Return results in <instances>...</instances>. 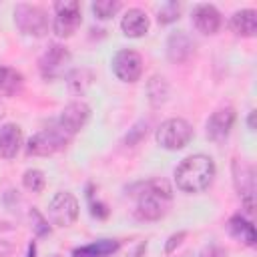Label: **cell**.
<instances>
[{"label":"cell","instance_id":"obj_17","mask_svg":"<svg viewBox=\"0 0 257 257\" xmlns=\"http://www.w3.org/2000/svg\"><path fill=\"white\" fill-rule=\"evenodd\" d=\"M229 26L237 36H255L257 34V12L253 8L237 10L233 12Z\"/></svg>","mask_w":257,"mask_h":257},{"label":"cell","instance_id":"obj_10","mask_svg":"<svg viewBox=\"0 0 257 257\" xmlns=\"http://www.w3.org/2000/svg\"><path fill=\"white\" fill-rule=\"evenodd\" d=\"M68 60H70V52L62 46V44H50L44 52H42V56H40V60H38V68H40V74L44 76V78H48V80H52V78H56V76H60L62 72H64V66L68 64Z\"/></svg>","mask_w":257,"mask_h":257},{"label":"cell","instance_id":"obj_1","mask_svg":"<svg viewBox=\"0 0 257 257\" xmlns=\"http://www.w3.org/2000/svg\"><path fill=\"white\" fill-rule=\"evenodd\" d=\"M215 161L207 155H191L183 159L175 169V183L177 189L183 193H201L211 187L215 179Z\"/></svg>","mask_w":257,"mask_h":257},{"label":"cell","instance_id":"obj_3","mask_svg":"<svg viewBox=\"0 0 257 257\" xmlns=\"http://www.w3.org/2000/svg\"><path fill=\"white\" fill-rule=\"evenodd\" d=\"M155 139H157L159 147H163L167 151H179V149L187 147L189 141L193 139V126L185 118H179V116L169 118V120L161 122Z\"/></svg>","mask_w":257,"mask_h":257},{"label":"cell","instance_id":"obj_22","mask_svg":"<svg viewBox=\"0 0 257 257\" xmlns=\"http://www.w3.org/2000/svg\"><path fill=\"white\" fill-rule=\"evenodd\" d=\"M90 80H92V74L88 72V70H84V68H76V70H72L70 74H68V86H70V90L72 92H84L86 90V86L90 84Z\"/></svg>","mask_w":257,"mask_h":257},{"label":"cell","instance_id":"obj_4","mask_svg":"<svg viewBox=\"0 0 257 257\" xmlns=\"http://www.w3.org/2000/svg\"><path fill=\"white\" fill-rule=\"evenodd\" d=\"M68 139L70 137L58 124H52V126L38 131L36 135H32L28 139L26 153L34 155V157H48V155H54L56 151H60L68 143Z\"/></svg>","mask_w":257,"mask_h":257},{"label":"cell","instance_id":"obj_31","mask_svg":"<svg viewBox=\"0 0 257 257\" xmlns=\"http://www.w3.org/2000/svg\"><path fill=\"white\" fill-rule=\"evenodd\" d=\"M247 122H249V128H251V131H255V110H251V112H249V120H247Z\"/></svg>","mask_w":257,"mask_h":257},{"label":"cell","instance_id":"obj_2","mask_svg":"<svg viewBox=\"0 0 257 257\" xmlns=\"http://www.w3.org/2000/svg\"><path fill=\"white\" fill-rule=\"evenodd\" d=\"M143 189L137 193V207L135 215L141 221H159L165 217L169 203H171V187L165 179H153L141 185Z\"/></svg>","mask_w":257,"mask_h":257},{"label":"cell","instance_id":"obj_16","mask_svg":"<svg viewBox=\"0 0 257 257\" xmlns=\"http://www.w3.org/2000/svg\"><path fill=\"white\" fill-rule=\"evenodd\" d=\"M120 28L131 38H141L149 30V16L141 8H128L120 20Z\"/></svg>","mask_w":257,"mask_h":257},{"label":"cell","instance_id":"obj_27","mask_svg":"<svg viewBox=\"0 0 257 257\" xmlns=\"http://www.w3.org/2000/svg\"><path fill=\"white\" fill-rule=\"evenodd\" d=\"M143 137H147V122L145 120H141V122H137L131 131H128V135L124 137V143L128 145V147H133V145H137Z\"/></svg>","mask_w":257,"mask_h":257},{"label":"cell","instance_id":"obj_24","mask_svg":"<svg viewBox=\"0 0 257 257\" xmlns=\"http://www.w3.org/2000/svg\"><path fill=\"white\" fill-rule=\"evenodd\" d=\"M120 2L118 0H96L92 2V12L100 18V20H106L110 16H114L118 10H120Z\"/></svg>","mask_w":257,"mask_h":257},{"label":"cell","instance_id":"obj_9","mask_svg":"<svg viewBox=\"0 0 257 257\" xmlns=\"http://www.w3.org/2000/svg\"><path fill=\"white\" fill-rule=\"evenodd\" d=\"M112 70L122 82H137L143 74V58L137 50L122 48L112 56Z\"/></svg>","mask_w":257,"mask_h":257},{"label":"cell","instance_id":"obj_5","mask_svg":"<svg viewBox=\"0 0 257 257\" xmlns=\"http://www.w3.org/2000/svg\"><path fill=\"white\" fill-rule=\"evenodd\" d=\"M233 183L243 203V209L251 215L255 209V167L245 159L233 161Z\"/></svg>","mask_w":257,"mask_h":257},{"label":"cell","instance_id":"obj_13","mask_svg":"<svg viewBox=\"0 0 257 257\" xmlns=\"http://www.w3.org/2000/svg\"><path fill=\"white\" fill-rule=\"evenodd\" d=\"M195 40L185 32V30H177L171 32V36L167 38V56L171 62L181 64L187 62L193 54H195Z\"/></svg>","mask_w":257,"mask_h":257},{"label":"cell","instance_id":"obj_12","mask_svg":"<svg viewBox=\"0 0 257 257\" xmlns=\"http://www.w3.org/2000/svg\"><path fill=\"white\" fill-rule=\"evenodd\" d=\"M235 118H237V112H235L233 106L217 108L207 120V137H209V141H213V143L225 141L229 137L233 124H235Z\"/></svg>","mask_w":257,"mask_h":257},{"label":"cell","instance_id":"obj_25","mask_svg":"<svg viewBox=\"0 0 257 257\" xmlns=\"http://www.w3.org/2000/svg\"><path fill=\"white\" fill-rule=\"evenodd\" d=\"M181 14V4L179 2H167L159 8V22L161 24H169V22H175Z\"/></svg>","mask_w":257,"mask_h":257},{"label":"cell","instance_id":"obj_26","mask_svg":"<svg viewBox=\"0 0 257 257\" xmlns=\"http://www.w3.org/2000/svg\"><path fill=\"white\" fill-rule=\"evenodd\" d=\"M30 219H32V229H34V233H36L38 237H44V235L50 231L48 219H46L44 215H40L38 209H32V211H30Z\"/></svg>","mask_w":257,"mask_h":257},{"label":"cell","instance_id":"obj_18","mask_svg":"<svg viewBox=\"0 0 257 257\" xmlns=\"http://www.w3.org/2000/svg\"><path fill=\"white\" fill-rule=\"evenodd\" d=\"M227 229H229L231 237H235L243 245H247V247H253L255 245V227L243 215H233L229 219V223H227Z\"/></svg>","mask_w":257,"mask_h":257},{"label":"cell","instance_id":"obj_20","mask_svg":"<svg viewBox=\"0 0 257 257\" xmlns=\"http://www.w3.org/2000/svg\"><path fill=\"white\" fill-rule=\"evenodd\" d=\"M147 94H149V102L159 108L161 104L167 102V96H169V82L165 76H159V74H153L147 82Z\"/></svg>","mask_w":257,"mask_h":257},{"label":"cell","instance_id":"obj_29","mask_svg":"<svg viewBox=\"0 0 257 257\" xmlns=\"http://www.w3.org/2000/svg\"><path fill=\"white\" fill-rule=\"evenodd\" d=\"M90 199V197H88ZM90 213L94 215V217H98V219H104V217H108V209H106V205L104 203H100V201H92L90 199Z\"/></svg>","mask_w":257,"mask_h":257},{"label":"cell","instance_id":"obj_11","mask_svg":"<svg viewBox=\"0 0 257 257\" xmlns=\"http://www.w3.org/2000/svg\"><path fill=\"white\" fill-rule=\"evenodd\" d=\"M88 118H90V106H88L86 102H82V100H74V102H70V104H66V106L62 108V112H60L56 124H58L68 137H72V135H76V133L86 124Z\"/></svg>","mask_w":257,"mask_h":257},{"label":"cell","instance_id":"obj_32","mask_svg":"<svg viewBox=\"0 0 257 257\" xmlns=\"http://www.w3.org/2000/svg\"><path fill=\"white\" fill-rule=\"evenodd\" d=\"M34 255H36V247H34V243H30V245H28V255H26V257H34Z\"/></svg>","mask_w":257,"mask_h":257},{"label":"cell","instance_id":"obj_8","mask_svg":"<svg viewBox=\"0 0 257 257\" xmlns=\"http://www.w3.org/2000/svg\"><path fill=\"white\" fill-rule=\"evenodd\" d=\"M78 209L80 205L76 197L68 191H60L52 197L48 205V219L56 227H70L78 219Z\"/></svg>","mask_w":257,"mask_h":257},{"label":"cell","instance_id":"obj_21","mask_svg":"<svg viewBox=\"0 0 257 257\" xmlns=\"http://www.w3.org/2000/svg\"><path fill=\"white\" fill-rule=\"evenodd\" d=\"M22 84H24V78L18 70L0 64V92L2 94H14L22 88Z\"/></svg>","mask_w":257,"mask_h":257},{"label":"cell","instance_id":"obj_23","mask_svg":"<svg viewBox=\"0 0 257 257\" xmlns=\"http://www.w3.org/2000/svg\"><path fill=\"white\" fill-rule=\"evenodd\" d=\"M44 183H46V177L40 169H28L22 175V185L32 193H40L44 189Z\"/></svg>","mask_w":257,"mask_h":257},{"label":"cell","instance_id":"obj_7","mask_svg":"<svg viewBox=\"0 0 257 257\" xmlns=\"http://www.w3.org/2000/svg\"><path fill=\"white\" fill-rule=\"evenodd\" d=\"M82 22L80 16V4L76 0H58L54 2V22L52 30L60 38L72 36Z\"/></svg>","mask_w":257,"mask_h":257},{"label":"cell","instance_id":"obj_33","mask_svg":"<svg viewBox=\"0 0 257 257\" xmlns=\"http://www.w3.org/2000/svg\"><path fill=\"white\" fill-rule=\"evenodd\" d=\"M54 257H56V255H54Z\"/></svg>","mask_w":257,"mask_h":257},{"label":"cell","instance_id":"obj_14","mask_svg":"<svg viewBox=\"0 0 257 257\" xmlns=\"http://www.w3.org/2000/svg\"><path fill=\"white\" fill-rule=\"evenodd\" d=\"M193 24L201 34H215L221 28V12L213 4H197L193 8Z\"/></svg>","mask_w":257,"mask_h":257},{"label":"cell","instance_id":"obj_15","mask_svg":"<svg viewBox=\"0 0 257 257\" xmlns=\"http://www.w3.org/2000/svg\"><path fill=\"white\" fill-rule=\"evenodd\" d=\"M22 145V131L14 122H6L0 126V157L14 159Z\"/></svg>","mask_w":257,"mask_h":257},{"label":"cell","instance_id":"obj_19","mask_svg":"<svg viewBox=\"0 0 257 257\" xmlns=\"http://www.w3.org/2000/svg\"><path fill=\"white\" fill-rule=\"evenodd\" d=\"M120 249V241L116 239H100L90 245L78 247L72 251V257H108Z\"/></svg>","mask_w":257,"mask_h":257},{"label":"cell","instance_id":"obj_6","mask_svg":"<svg viewBox=\"0 0 257 257\" xmlns=\"http://www.w3.org/2000/svg\"><path fill=\"white\" fill-rule=\"evenodd\" d=\"M14 22L28 36H44L48 32V16L36 4H18L14 8Z\"/></svg>","mask_w":257,"mask_h":257},{"label":"cell","instance_id":"obj_28","mask_svg":"<svg viewBox=\"0 0 257 257\" xmlns=\"http://www.w3.org/2000/svg\"><path fill=\"white\" fill-rule=\"evenodd\" d=\"M187 237V231H179V233H173L169 239H167V243H165V255H171L181 243H183V239Z\"/></svg>","mask_w":257,"mask_h":257},{"label":"cell","instance_id":"obj_30","mask_svg":"<svg viewBox=\"0 0 257 257\" xmlns=\"http://www.w3.org/2000/svg\"><path fill=\"white\" fill-rule=\"evenodd\" d=\"M199 257H227V253H225L221 247L211 245V247H205V249H203V253H201Z\"/></svg>","mask_w":257,"mask_h":257}]
</instances>
